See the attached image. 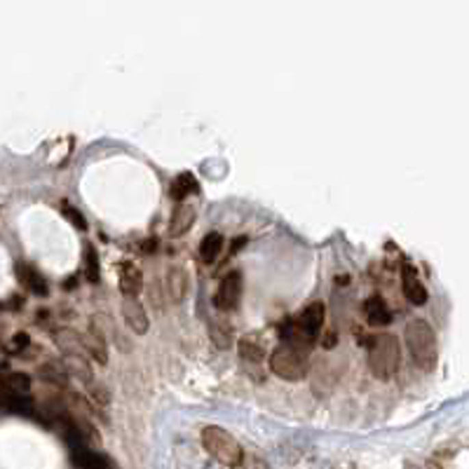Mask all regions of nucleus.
<instances>
[{
  "label": "nucleus",
  "mask_w": 469,
  "mask_h": 469,
  "mask_svg": "<svg viewBox=\"0 0 469 469\" xmlns=\"http://www.w3.org/2000/svg\"><path fill=\"white\" fill-rule=\"evenodd\" d=\"M404 338L413 364L422 371H434V366H437V335H434V329L424 319H411L406 324Z\"/></svg>",
  "instance_id": "obj_1"
},
{
  "label": "nucleus",
  "mask_w": 469,
  "mask_h": 469,
  "mask_svg": "<svg viewBox=\"0 0 469 469\" xmlns=\"http://www.w3.org/2000/svg\"><path fill=\"white\" fill-rule=\"evenodd\" d=\"M401 364V347L399 340L392 333H375L368 340V368L375 378L390 380L399 371Z\"/></svg>",
  "instance_id": "obj_2"
},
{
  "label": "nucleus",
  "mask_w": 469,
  "mask_h": 469,
  "mask_svg": "<svg viewBox=\"0 0 469 469\" xmlns=\"http://www.w3.org/2000/svg\"><path fill=\"white\" fill-rule=\"evenodd\" d=\"M202 446L220 465L233 467V469L242 465L244 451H242L240 441L230 432H225L223 427H218V424H209V427L202 429Z\"/></svg>",
  "instance_id": "obj_3"
},
{
  "label": "nucleus",
  "mask_w": 469,
  "mask_h": 469,
  "mask_svg": "<svg viewBox=\"0 0 469 469\" xmlns=\"http://www.w3.org/2000/svg\"><path fill=\"white\" fill-rule=\"evenodd\" d=\"M310 368V350L294 343H281L270 355V371L279 375L281 380H301L307 375Z\"/></svg>",
  "instance_id": "obj_4"
},
{
  "label": "nucleus",
  "mask_w": 469,
  "mask_h": 469,
  "mask_svg": "<svg viewBox=\"0 0 469 469\" xmlns=\"http://www.w3.org/2000/svg\"><path fill=\"white\" fill-rule=\"evenodd\" d=\"M240 298H242V272L235 270V272H228L223 279H220L218 291H216V296H214V305H216L218 310L228 312L240 305Z\"/></svg>",
  "instance_id": "obj_5"
},
{
  "label": "nucleus",
  "mask_w": 469,
  "mask_h": 469,
  "mask_svg": "<svg viewBox=\"0 0 469 469\" xmlns=\"http://www.w3.org/2000/svg\"><path fill=\"white\" fill-rule=\"evenodd\" d=\"M401 291H404L408 303H413V305H424L427 303V289H424V284L418 277L416 268L408 266V263L401 268Z\"/></svg>",
  "instance_id": "obj_6"
},
{
  "label": "nucleus",
  "mask_w": 469,
  "mask_h": 469,
  "mask_svg": "<svg viewBox=\"0 0 469 469\" xmlns=\"http://www.w3.org/2000/svg\"><path fill=\"white\" fill-rule=\"evenodd\" d=\"M123 317L127 322V327L134 331L136 335H143L151 327V322H148V314L143 310L141 301H136V298L131 296H125L123 298Z\"/></svg>",
  "instance_id": "obj_7"
},
{
  "label": "nucleus",
  "mask_w": 469,
  "mask_h": 469,
  "mask_svg": "<svg viewBox=\"0 0 469 469\" xmlns=\"http://www.w3.org/2000/svg\"><path fill=\"white\" fill-rule=\"evenodd\" d=\"M80 347L85 355H90L92 359H97L99 364L108 362V347H106V338L101 335V331L97 327H90L87 333H80Z\"/></svg>",
  "instance_id": "obj_8"
},
{
  "label": "nucleus",
  "mask_w": 469,
  "mask_h": 469,
  "mask_svg": "<svg viewBox=\"0 0 469 469\" xmlns=\"http://www.w3.org/2000/svg\"><path fill=\"white\" fill-rule=\"evenodd\" d=\"M141 289H143V272L141 270L129 261L120 263V291H123V296L136 298Z\"/></svg>",
  "instance_id": "obj_9"
},
{
  "label": "nucleus",
  "mask_w": 469,
  "mask_h": 469,
  "mask_svg": "<svg viewBox=\"0 0 469 469\" xmlns=\"http://www.w3.org/2000/svg\"><path fill=\"white\" fill-rule=\"evenodd\" d=\"M188 281H190V275L183 266H174L167 270V296L172 298V303H181L188 294Z\"/></svg>",
  "instance_id": "obj_10"
},
{
  "label": "nucleus",
  "mask_w": 469,
  "mask_h": 469,
  "mask_svg": "<svg viewBox=\"0 0 469 469\" xmlns=\"http://www.w3.org/2000/svg\"><path fill=\"white\" fill-rule=\"evenodd\" d=\"M192 223H195V207L181 202L169 220V237H183L192 228Z\"/></svg>",
  "instance_id": "obj_11"
},
{
  "label": "nucleus",
  "mask_w": 469,
  "mask_h": 469,
  "mask_svg": "<svg viewBox=\"0 0 469 469\" xmlns=\"http://www.w3.org/2000/svg\"><path fill=\"white\" fill-rule=\"evenodd\" d=\"M364 314H366V322L371 327H385L392 322V310L388 307V303L383 301V296H371L364 303Z\"/></svg>",
  "instance_id": "obj_12"
},
{
  "label": "nucleus",
  "mask_w": 469,
  "mask_h": 469,
  "mask_svg": "<svg viewBox=\"0 0 469 469\" xmlns=\"http://www.w3.org/2000/svg\"><path fill=\"white\" fill-rule=\"evenodd\" d=\"M16 277L21 279V284L26 286L29 291H33V294L38 296H47V284L45 279H42V275L38 272L36 268H31L29 263H16Z\"/></svg>",
  "instance_id": "obj_13"
},
{
  "label": "nucleus",
  "mask_w": 469,
  "mask_h": 469,
  "mask_svg": "<svg viewBox=\"0 0 469 469\" xmlns=\"http://www.w3.org/2000/svg\"><path fill=\"white\" fill-rule=\"evenodd\" d=\"M200 190V183H197V179L192 176L190 172H183L179 174L176 179L172 181V188H169V195L174 197L176 202H183L186 197L195 195V192Z\"/></svg>",
  "instance_id": "obj_14"
},
{
  "label": "nucleus",
  "mask_w": 469,
  "mask_h": 469,
  "mask_svg": "<svg viewBox=\"0 0 469 469\" xmlns=\"http://www.w3.org/2000/svg\"><path fill=\"white\" fill-rule=\"evenodd\" d=\"M64 368H66V373L68 375H75L78 380H82L85 385H90L92 383V366H90V362H87V357L85 355H68L64 359Z\"/></svg>",
  "instance_id": "obj_15"
},
{
  "label": "nucleus",
  "mask_w": 469,
  "mask_h": 469,
  "mask_svg": "<svg viewBox=\"0 0 469 469\" xmlns=\"http://www.w3.org/2000/svg\"><path fill=\"white\" fill-rule=\"evenodd\" d=\"M223 244H225V240H223V235H220V233H207V235H204L202 237V244H200L202 261L207 263V266L216 263L218 253L223 251Z\"/></svg>",
  "instance_id": "obj_16"
},
{
  "label": "nucleus",
  "mask_w": 469,
  "mask_h": 469,
  "mask_svg": "<svg viewBox=\"0 0 469 469\" xmlns=\"http://www.w3.org/2000/svg\"><path fill=\"white\" fill-rule=\"evenodd\" d=\"M0 385H3V390L8 392V394H14V396H26L31 390V378L26 373H10L5 375L3 380H0Z\"/></svg>",
  "instance_id": "obj_17"
},
{
  "label": "nucleus",
  "mask_w": 469,
  "mask_h": 469,
  "mask_svg": "<svg viewBox=\"0 0 469 469\" xmlns=\"http://www.w3.org/2000/svg\"><path fill=\"white\" fill-rule=\"evenodd\" d=\"M209 335H212V343L218 347V350H228L233 345V329H230L228 322H220V319H214L212 327H209Z\"/></svg>",
  "instance_id": "obj_18"
},
{
  "label": "nucleus",
  "mask_w": 469,
  "mask_h": 469,
  "mask_svg": "<svg viewBox=\"0 0 469 469\" xmlns=\"http://www.w3.org/2000/svg\"><path fill=\"white\" fill-rule=\"evenodd\" d=\"M57 345L62 347L66 357H68V355H85V352H82V347H80V333H78V331H73V329H62V331H59V333H57Z\"/></svg>",
  "instance_id": "obj_19"
},
{
  "label": "nucleus",
  "mask_w": 469,
  "mask_h": 469,
  "mask_svg": "<svg viewBox=\"0 0 469 469\" xmlns=\"http://www.w3.org/2000/svg\"><path fill=\"white\" fill-rule=\"evenodd\" d=\"M240 355L244 357V359H251V362H261L263 357H266V350H263V345L258 343L253 335H246V338L240 340Z\"/></svg>",
  "instance_id": "obj_20"
},
{
  "label": "nucleus",
  "mask_w": 469,
  "mask_h": 469,
  "mask_svg": "<svg viewBox=\"0 0 469 469\" xmlns=\"http://www.w3.org/2000/svg\"><path fill=\"white\" fill-rule=\"evenodd\" d=\"M82 258H85V277H87V281H99V256H97V249H94L92 244H85Z\"/></svg>",
  "instance_id": "obj_21"
},
{
  "label": "nucleus",
  "mask_w": 469,
  "mask_h": 469,
  "mask_svg": "<svg viewBox=\"0 0 469 469\" xmlns=\"http://www.w3.org/2000/svg\"><path fill=\"white\" fill-rule=\"evenodd\" d=\"M40 375H42L45 380H49V383L62 385V388L66 385V380H68V378H66L68 373H66L64 364H57V362H54V364H47V366H42V368H40Z\"/></svg>",
  "instance_id": "obj_22"
},
{
  "label": "nucleus",
  "mask_w": 469,
  "mask_h": 469,
  "mask_svg": "<svg viewBox=\"0 0 469 469\" xmlns=\"http://www.w3.org/2000/svg\"><path fill=\"white\" fill-rule=\"evenodd\" d=\"M87 388H90V392H92V399L97 401V404H103V406H106L108 401H110V396H108L106 388H101V385H99V383L94 385V380H92V383L87 385Z\"/></svg>",
  "instance_id": "obj_23"
},
{
  "label": "nucleus",
  "mask_w": 469,
  "mask_h": 469,
  "mask_svg": "<svg viewBox=\"0 0 469 469\" xmlns=\"http://www.w3.org/2000/svg\"><path fill=\"white\" fill-rule=\"evenodd\" d=\"M62 212L66 214V216H68L71 220H73V225L75 228H80V230H85L87 228V223H85V218L80 216L78 212H75L73 207H71V204H62Z\"/></svg>",
  "instance_id": "obj_24"
},
{
  "label": "nucleus",
  "mask_w": 469,
  "mask_h": 469,
  "mask_svg": "<svg viewBox=\"0 0 469 469\" xmlns=\"http://www.w3.org/2000/svg\"><path fill=\"white\" fill-rule=\"evenodd\" d=\"M240 467L242 469H270L258 455H244V457H242V465Z\"/></svg>",
  "instance_id": "obj_25"
},
{
  "label": "nucleus",
  "mask_w": 469,
  "mask_h": 469,
  "mask_svg": "<svg viewBox=\"0 0 469 469\" xmlns=\"http://www.w3.org/2000/svg\"><path fill=\"white\" fill-rule=\"evenodd\" d=\"M148 296H151V301H155L157 307H162V294H160V284H157V281L151 286V289H148Z\"/></svg>",
  "instance_id": "obj_26"
},
{
  "label": "nucleus",
  "mask_w": 469,
  "mask_h": 469,
  "mask_svg": "<svg viewBox=\"0 0 469 469\" xmlns=\"http://www.w3.org/2000/svg\"><path fill=\"white\" fill-rule=\"evenodd\" d=\"M29 345V335L26 333H16L14 335V343H12V350H19V347H26Z\"/></svg>",
  "instance_id": "obj_27"
}]
</instances>
